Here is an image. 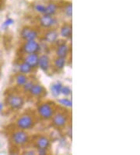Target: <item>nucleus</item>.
I'll return each instance as SVG.
<instances>
[{
    "instance_id": "c85d7f7f",
    "label": "nucleus",
    "mask_w": 140,
    "mask_h": 155,
    "mask_svg": "<svg viewBox=\"0 0 140 155\" xmlns=\"http://www.w3.org/2000/svg\"><path fill=\"white\" fill-rule=\"evenodd\" d=\"M2 109H3V104H0V112H1V110H2Z\"/></svg>"
},
{
    "instance_id": "b1692460",
    "label": "nucleus",
    "mask_w": 140,
    "mask_h": 155,
    "mask_svg": "<svg viewBox=\"0 0 140 155\" xmlns=\"http://www.w3.org/2000/svg\"><path fill=\"white\" fill-rule=\"evenodd\" d=\"M65 14L69 17H71L73 16V6L71 3H69L65 8Z\"/></svg>"
},
{
    "instance_id": "4468645a",
    "label": "nucleus",
    "mask_w": 140,
    "mask_h": 155,
    "mask_svg": "<svg viewBox=\"0 0 140 155\" xmlns=\"http://www.w3.org/2000/svg\"><path fill=\"white\" fill-rule=\"evenodd\" d=\"M37 146L38 148H42V149H48L50 146V140L47 137L41 136L37 141Z\"/></svg>"
},
{
    "instance_id": "393cba45",
    "label": "nucleus",
    "mask_w": 140,
    "mask_h": 155,
    "mask_svg": "<svg viewBox=\"0 0 140 155\" xmlns=\"http://www.w3.org/2000/svg\"><path fill=\"white\" fill-rule=\"evenodd\" d=\"M33 85H34V83H33V81H27L26 82V83L24 84V85H23L24 90L26 91V92H30V89H31V88H32Z\"/></svg>"
},
{
    "instance_id": "a211bd4d",
    "label": "nucleus",
    "mask_w": 140,
    "mask_h": 155,
    "mask_svg": "<svg viewBox=\"0 0 140 155\" xmlns=\"http://www.w3.org/2000/svg\"><path fill=\"white\" fill-rule=\"evenodd\" d=\"M19 70L22 74H29L32 71V68L29 64H27L26 63H23L19 66Z\"/></svg>"
},
{
    "instance_id": "20e7f679",
    "label": "nucleus",
    "mask_w": 140,
    "mask_h": 155,
    "mask_svg": "<svg viewBox=\"0 0 140 155\" xmlns=\"http://www.w3.org/2000/svg\"><path fill=\"white\" fill-rule=\"evenodd\" d=\"M13 140L17 145H24L28 141V135L24 131H17L13 134Z\"/></svg>"
},
{
    "instance_id": "cd10ccee",
    "label": "nucleus",
    "mask_w": 140,
    "mask_h": 155,
    "mask_svg": "<svg viewBox=\"0 0 140 155\" xmlns=\"http://www.w3.org/2000/svg\"><path fill=\"white\" fill-rule=\"evenodd\" d=\"M34 151H28L26 152V154H34Z\"/></svg>"
},
{
    "instance_id": "412c9836",
    "label": "nucleus",
    "mask_w": 140,
    "mask_h": 155,
    "mask_svg": "<svg viewBox=\"0 0 140 155\" xmlns=\"http://www.w3.org/2000/svg\"><path fill=\"white\" fill-rule=\"evenodd\" d=\"M58 103H59L61 105L64 107H72L73 106V102L72 100H70L68 98H62L58 100Z\"/></svg>"
},
{
    "instance_id": "bb28decb",
    "label": "nucleus",
    "mask_w": 140,
    "mask_h": 155,
    "mask_svg": "<svg viewBox=\"0 0 140 155\" xmlns=\"http://www.w3.org/2000/svg\"><path fill=\"white\" fill-rule=\"evenodd\" d=\"M38 153L41 155L47 154L46 149H42V148H38Z\"/></svg>"
},
{
    "instance_id": "a878e982",
    "label": "nucleus",
    "mask_w": 140,
    "mask_h": 155,
    "mask_svg": "<svg viewBox=\"0 0 140 155\" xmlns=\"http://www.w3.org/2000/svg\"><path fill=\"white\" fill-rule=\"evenodd\" d=\"M13 23H14V21L11 18H9V19L6 20V21H4V23L2 24V28H8V27L11 26L12 25H13Z\"/></svg>"
},
{
    "instance_id": "39448f33",
    "label": "nucleus",
    "mask_w": 140,
    "mask_h": 155,
    "mask_svg": "<svg viewBox=\"0 0 140 155\" xmlns=\"http://www.w3.org/2000/svg\"><path fill=\"white\" fill-rule=\"evenodd\" d=\"M23 49L26 53H37L40 51L41 46L35 40L26 41V43L23 45Z\"/></svg>"
},
{
    "instance_id": "423d86ee",
    "label": "nucleus",
    "mask_w": 140,
    "mask_h": 155,
    "mask_svg": "<svg viewBox=\"0 0 140 155\" xmlns=\"http://www.w3.org/2000/svg\"><path fill=\"white\" fill-rule=\"evenodd\" d=\"M37 32L35 30L29 28H25L21 31V37L23 39L26 41H30V40H36L37 38Z\"/></svg>"
},
{
    "instance_id": "6ab92c4d",
    "label": "nucleus",
    "mask_w": 140,
    "mask_h": 155,
    "mask_svg": "<svg viewBox=\"0 0 140 155\" xmlns=\"http://www.w3.org/2000/svg\"><path fill=\"white\" fill-rule=\"evenodd\" d=\"M28 81V78L24 74H20L17 76L16 78V81L18 85H22L23 86L24 84Z\"/></svg>"
},
{
    "instance_id": "ddd939ff",
    "label": "nucleus",
    "mask_w": 140,
    "mask_h": 155,
    "mask_svg": "<svg viewBox=\"0 0 140 155\" xmlns=\"http://www.w3.org/2000/svg\"><path fill=\"white\" fill-rule=\"evenodd\" d=\"M68 53H69V46L66 44H62L58 47V49L56 51L57 56L58 57H63L65 58L67 57Z\"/></svg>"
},
{
    "instance_id": "9b49d317",
    "label": "nucleus",
    "mask_w": 140,
    "mask_h": 155,
    "mask_svg": "<svg viewBox=\"0 0 140 155\" xmlns=\"http://www.w3.org/2000/svg\"><path fill=\"white\" fill-rule=\"evenodd\" d=\"M62 86L63 85L60 81H55L51 85V91L54 97H58L61 94Z\"/></svg>"
},
{
    "instance_id": "7ed1b4c3",
    "label": "nucleus",
    "mask_w": 140,
    "mask_h": 155,
    "mask_svg": "<svg viewBox=\"0 0 140 155\" xmlns=\"http://www.w3.org/2000/svg\"><path fill=\"white\" fill-rule=\"evenodd\" d=\"M38 113L44 119L49 120L53 116V109L49 104H43L38 107Z\"/></svg>"
},
{
    "instance_id": "f3484780",
    "label": "nucleus",
    "mask_w": 140,
    "mask_h": 155,
    "mask_svg": "<svg viewBox=\"0 0 140 155\" xmlns=\"http://www.w3.org/2000/svg\"><path fill=\"white\" fill-rule=\"evenodd\" d=\"M57 12V5L54 3H49L46 6V11L45 14L47 15L54 16Z\"/></svg>"
},
{
    "instance_id": "1a4fd4ad",
    "label": "nucleus",
    "mask_w": 140,
    "mask_h": 155,
    "mask_svg": "<svg viewBox=\"0 0 140 155\" xmlns=\"http://www.w3.org/2000/svg\"><path fill=\"white\" fill-rule=\"evenodd\" d=\"M67 122V119L64 114H57L54 117H53V124L56 127H63Z\"/></svg>"
},
{
    "instance_id": "4be33fe9",
    "label": "nucleus",
    "mask_w": 140,
    "mask_h": 155,
    "mask_svg": "<svg viewBox=\"0 0 140 155\" xmlns=\"http://www.w3.org/2000/svg\"><path fill=\"white\" fill-rule=\"evenodd\" d=\"M35 10L38 13H41V14H45V11H46V6L43 5V4L41 3H38L36 4L35 6Z\"/></svg>"
},
{
    "instance_id": "f8f14e48",
    "label": "nucleus",
    "mask_w": 140,
    "mask_h": 155,
    "mask_svg": "<svg viewBox=\"0 0 140 155\" xmlns=\"http://www.w3.org/2000/svg\"><path fill=\"white\" fill-rule=\"evenodd\" d=\"M45 38L47 42L53 43V42H56V40L58 39V33L55 30H50L46 33Z\"/></svg>"
},
{
    "instance_id": "dca6fc26",
    "label": "nucleus",
    "mask_w": 140,
    "mask_h": 155,
    "mask_svg": "<svg viewBox=\"0 0 140 155\" xmlns=\"http://www.w3.org/2000/svg\"><path fill=\"white\" fill-rule=\"evenodd\" d=\"M61 35L65 38H69L72 35V27L69 25H65L61 28Z\"/></svg>"
},
{
    "instance_id": "f257e3e1",
    "label": "nucleus",
    "mask_w": 140,
    "mask_h": 155,
    "mask_svg": "<svg viewBox=\"0 0 140 155\" xmlns=\"http://www.w3.org/2000/svg\"><path fill=\"white\" fill-rule=\"evenodd\" d=\"M17 125L23 130H27L34 126V120L30 115H23L17 121Z\"/></svg>"
},
{
    "instance_id": "aec40b11",
    "label": "nucleus",
    "mask_w": 140,
    "mask_h": 155,
    "mask_svg": "<svg viewBox=\"0 0 140 155\" xmlns=\"http://www.w3.org/2000/svg\"><path fill=\"white\" fill-rule=\"evenodd\" d=\"M65 58L63 57H58L54 61V66L56 68H58L59 70H62V68L65 67Z\"/></svg>"
},
{
    "instance_id": "9d476101",
    "label": "nucleus",
    "mask_w": 140,
    "mask_h": 155,
    "mask_svg": "<svg viewBox=\"0 0 140 155\" xmlns=\"http://www.w3.org/2000/svg\"><path fill=\"white\" fill-rule=\"evenodd\" d=\"M38 55L37 53H29L25 59V63L30 65L32 68H36L38 64Z\"/></svg>"
},
{
    "instance_id": "0eeeda50",
    "label": "nucleus",
    "mask_w": 140,
    "mask_h": 155,
    "mask_svg": "<svg viewBox=\"0 0 140 155\" xmlns=\"http://www.w3.org/2000/svg\"><path fill=\"white\" fill-rule=\"evenodd\" d=\"M40 23L44 28H50V27H52L56 25L57 21L53 16L43 14V16L40 19Z\"/></svg>"
},
{
    "instance_id": "6e6552de",
    "label": "nucleus",
    "mask_w": 140,
    "mask_h": 155,
    "mask_svg": "<svg viewBox=\"0 0 140 155\" xmlns=\"http://www.w3.org/2000/svg\"><path fill=\"white\" fill-rule=\"evenodd\" d=\"M37 66H39L41 70L44 71H48L50 66V59L47 55H42L38 58V64Z\"/></svg>"
},
{
    "instance_id": "2eb2a0df",
    "label": "nucleus",
    "mask_w": 140,
    "mask_h": 155,
    "mask_svg": "<svg viewBox=\"0 0 140 155\" xmlns=\"http://www.w3.org/2000/svg\"><path fill=\"white\" fill-rule=\"evenodd\" d=\"M30 93L34 97L41 96L44 93V87L42 85H38V84H34L31 89H30Z\"/></svg>"
},
{
    "instance_id": "f03ea898",
    "label": "nucleus",
    "mask_w": 140,
    "mask_h": 155,
    "mask_svg": "<svg viewBox=\"0 0 140 155\" xmlns=\"http://www.w3.org/2000/svg\"><path fill=\"white\" fill-rule=\"evenodd\" d=\"M8 104L13 109H20L24 105V100L22 97L17 95H11L8 98Z\"/></svg>"
},
{
    "instance_id": "5701e85b",
    "label": "nucleus",
    "mask_w": 140,
    "mask_h": 155,
    "mask_svg": "<svg viewBox=\"0 0 140 155\" xmlns=\"http://www.w3.org/2000/svg\"><path fill=\"white\" fill-rule=\"evenodd\" d=\"M71 93H72V90L69 86H67V85H63V86H62L61 94L64 95V96H65V97H68V96H69V95H71Z\"/></svg>"
}]
</instances>
